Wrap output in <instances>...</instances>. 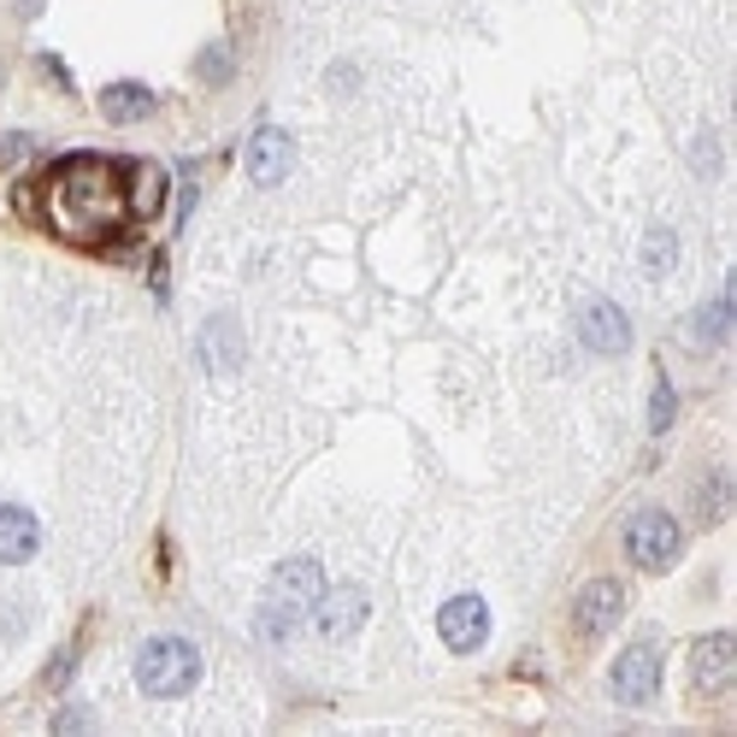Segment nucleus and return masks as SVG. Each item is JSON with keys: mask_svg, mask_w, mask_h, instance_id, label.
Here are the masks:
<instances>
[{"mask_svg": "<svg viewBox=\"0 0 737 737\" xmlns=\"http://www.w3.org/2000/svg\"><path fill=\"white\" fill-rule=\"evenodd\" d=\"M19 201H24V207L36 201L47 225H54L65 243H83V248L113 243V236L125 231V218H130L125 165L100 160V153H72V160H60V165L42 178V190H36V195L24 190Z\"/></svg>", "mask_w": 737, "mask_h": 737, "instance_id": "f257e3e1", "label": "nucleus"}, {"mask_svg": "<svg viewBox=\"0 0 737 737\" xmlns=\"http://www.w3.org/2000/svg\"><path fill=\"white\" fill-rule=\"evenodd\" d=\"M319 590H324V573H319L313 555L278 560V573H271V585H266V602L254 608V631H260L266 643H284L289 631H296L307 613H313Z\"/></svg>", "mask_w": 737, "mask_h": 737, "instance_id": "f03ea898", "label": "nucleus"}, {"mask_svg": "<svg viewBox=\"0 0 737 737\" xmlns=\"http://www.w3.org/2000/svg\"><path fill=\"white\" fill-rule=\"evenodd\" d=\"M201 679V649L190 638H148L136 649V684L148 696H183Z\"/></svg>", "mask_w": 737, "mask_h": 737, "instance_id": "7ed1b4c3", "label": "nucleus"}, {"mask_svg": "<svg viewBox=\"0 0 737 737\" xmlns=\"http://www.w3.org/2000/svg\"><path fill=\"white\" fill-rule=\"evenodd\" d=\"M679 520L673 513H661V508H643V513H631V525H626V555L638 560L643 573H666L679 560Z\"/></svg>", "mask_w": 737, "mask_h": 737, "instance_id": "20e7f679", "label": "nucleus"}, {"mask_svg": "<svg viewBox=\"0 0 737 737\" xmlns=\"http://www.w3.org/2000/svg\"><path fill=\"white\" fill-rule=\"evenodd\" d=\"M307 620L319 626V638H331V643H349L360 626H366V590L360 585H337V590H319V602Z\"/></svg>", "mask_w": 737, "mask_h": 737, "instance_id": "39448f33", "label": "nucleus"}, {"mask_svg": "<svg viewBox=\"0 0 737 737\" xmlns=\"http://www.w3.org/2000/svg\"><path fill=\"white\" fill-rule=\"evenodd\" d=\"M613 696L620 702H649L655 696V684H661V649H655V638H638L626 649L620 661H613Z\"/></svg>", "mask_w": 737, "mask_h": 737, "instance_id": "423d86ee", "label": "nucleus"}, {"mask_svg": "<svg viewBox=\"0 0 737 737\" xmlns=\"http://www.w3.org/2000/svg\"><path fill=\"white\" fill-rule=\"evenodd\" d=\"M437 631H442V643L455 649V655H472L478 643L490 638V608H484V596H449L437 613Z\"/></svg>", "mask_w": 737, "mask_h": 737, "instance_id": "0eeeda50", "label": "nucleus"}, {"mask_svg": "<svg viewBox=\"0 0 737 737\" xmlns=\"http://www.w3.org/2000/svg\"><path fill=\"white\" fill-rule=\"evenodd\" d=\"M737 673V643H731V631H708L702 643H691V684L702 696H714V691H726Z\"/></svg>", "mask_w": 737, "mask_h": 737, "instance_id": "6e6552de", "label": "nucleus"}, {"mask_svg": "<svg viewBox=\"0 0 737 737\" xmlns=\"http://www.w3.org/2000/svg\"><path fill=\"white\" fill-rule=\"evenodd\" d=\"M578 337H585V349H596V354H626L631 349V319L613 301L596 296V301L578 307Z\"/></svg>", "mask_w": 737, "mask_h": 737, "instance_id": "1a4fd4ad", "label": "nucleus"}, {"mask_svg": "<svg viewBox=\"0 0 737 737\" xmlns=\"http://www.w3.org/2000/svg\"><path fill=\"white\" fill-rule=\"evenodd\" d=\"M620 613H626V590L613 585V578H596V585L578 590V608H573V620L585 638H602V631L620 626Z\"/></svg>", "mask_w": 737, "mask_h": 737, "instance_id": "9d476101", "label": "nucleus"}, {"mask_svg": "<svg viewBox=\"0 0 737 737\" xmlns=\"http://www.w3.org/2000/svg\"><path fill=\"white\" fill-rule=\"evenodd\" d=\"M289 165H296V142H289V130L266 125L248 136V178L254 183H284Z\"/></svg>", "mask_w": 737, "mask_h": 737, "instance_id": "9b49d317", "label": "nucleus"}, {"mask_svg": "<svg viewBox=\"0 0 737 737\" xmlns=\"http://www.w3.org/2000/svg\"><path fill=\"white\" fill-rule=\"evenodd\" d=\"M42 548V525H36V513L19 508V502H7L0 508V567H19V560H30Z\"/></svg>", "mask_w": 737, "mask_h": 737, "instance_id": "f8f14e48", "label": "nucleus"}, {"mask_svg": "<svg viewBox=\"0 0 737 737\" xmlns=\"http://www.w3.org/2000/svg\"><path fill=\"white\" fill-rule=\"evenodd\" d=\"M125 201H130V218H153L165 207V171L153 160H130L125 165Z\"/></svg>", "mask_w": 737, "mask_h": 737, "instance_id": "ddd939ff", "label": "nucleus"}, {"mask_svg": "<svg viewBox=\"0 0 737 737\" xmlns=\"http://www.w3.org/2000/svg\"><path fill=\"white\" fill-rule=\"evenodd\" d=\"M153 107H160V100H153L148 83H107V89H100V113H107L113 125H142Z\"/></svg>", "mask_w": 737, "mask_h": 737, "instance_id": "4468645a", "label": "nucleus"}, {"mask_svg": "<svg viewBox=\"0 0 737 737\" xmlns=\"http://www.w3.org/2000/svg\"><path fill=\"white\" fill-rule=\"evenodd\" d=\"M201 354H207L213 366H236V360H243V337H236V319H213L207 331H201Z\"/></svg>", "mask_w": 737, "mask_h": 737, "instance_id": "2eb2a0df", "label": "nucleus"}, {"mask_svg": "<svg viewBox=\"0 0 737 737\" xmlns=\"http://www.w3.org/2000/svg\"><path fill=\"white\" fill-rule=\"evenodd\" d=\"M726 324H731V296H719V301H708V307L691 319V337L708 342V349H719V342H726Z\"/></svg>", "mask_w": 737, "mask_h": 737, "instance_id": "dca6fc26", "label": "nucleus"}, {"mask_svg": "<svg viewBox=\"0 0 737 737\" xmlns=\"http://www.w3.org/2000/svg\"><path fill=\"white\" fill-rule=\"evenodd\" d=\"M673 248H679L673 231H649V236H643V266H649V271H666V266H673Z\"/></svg>", "mask_w": 737, "mask_h": 737, "instance_id": "f3484780", "label": "nucleus"}, {"mask_svg": "<svg viewBox=\"0 0 737 737\" xmlns=\"http://www.w3.org/2000/svg\"><path fill=\"white\" fill-rule=\"evenodd\" d=\"M673 384L666 378H655V402H649V431H666V425H673Z\"/></svg>", "mask_w": 737, "mask_h": 737, "instance_id": "a211bd4d", "label": "nucleus"}, {"mask_svg": "<svg viewBox=\"0 0 737 737\" xmlns=\"http://www.w3.org/2000/svg\"><path fill=\"white\" fill-rule=\"evenodd\" d=\"M201 77H207V83H225V77H231V47H207V54H201Z\"/></svg>", "mask_w": 737, "mask_h": 737, "instance_id": "6ab92c4d", "label": "nucleus"}, {"mask_svg": "<svg viewBox=\"0 0 737 737\" xmlns=\"http://www.w3.org/2000/svg\"><path fill=\"white\" fill-rule=\"evenodd\" d=\"M24 153H30V136H0V165L24 160Z\"/></svg>", "mask_w": 737, "mask_h": 737, "instance_id": "aec40b11", "label": "nucleus"}, {"mask_svg": "<svg viewBox=\"0 0 737 737\" xmlns=\"http://www.w3.org/2000/svg\"><path fill=\"white\" fill-rule=\"evenodd\" d=\"M54 726H60V731H77V726H89V714H77V708H65V714L54 719Z\"/></svg>", "mask_w": 737, "mask_h": 737, "instance_id": "412c9836", "label": "nucleus"}, {"mask_svg": "<svg viewBox=\"0 0 737 737\" xmlns=\"http://www.w3.org/2000/svg\"><path fill=\"white\" fill-rule=\"evenodd\" d=\"M696 165H702V171H714V165H719V160H714V142H708V136L696 142Z\"/></svg>", "mask_w": 737, "mask_h": 737, "instance_id": "4be33fe9", "label": "nucleus"}]
</instances>
